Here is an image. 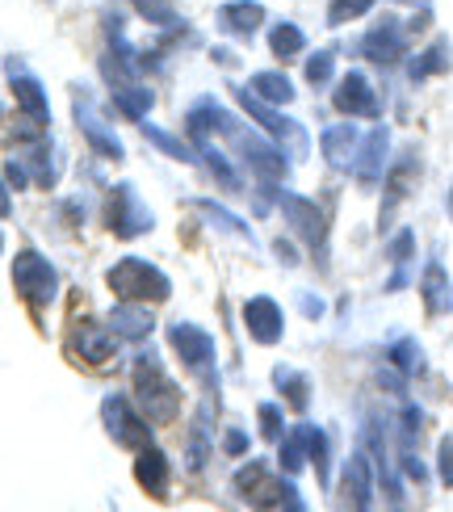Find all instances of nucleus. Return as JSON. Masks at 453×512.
<instances>
[{
  "mask_svg": "<svg viewBox=\"0 0 453 512\" xmlns=\"http://www.w3.org/2000/svg\"><path fill=\"white\" fill-rule=\"evenodd\" d=\"M118 349V332L101 328V324H80L72 332V353L80 361H89V366H101V361H110Z\"/></svg>",
  "mask_w": 453,
  "mask_h": 512,
  "instance_id": "f3484780",
  "label": "nucleus"
},
{
  "mask_svg": "<svg viewBox=\"0 0 453 512\" xmlns=\"http://www.w3.org/2000/svg\"><path fill=\"white\" fill-rule=\"evenodd\" d=\"M223 450H227L231 458H240V454L248 450V433H240V429H227V437H223Z\"/></svg>",
  "mask_w": 453,
  "mask_h": 512,
  "instance_id": "a19ab883",
  "label": "nucleus"
},
{
  "mask_svg": "<svg viewBox=\"0 0 453 512\" xmlns=\"http://www.w3.org/2000/svg\"><path fill=\"white\" fill-rule=\"evenodd\" d=\"M332 105H336L340 114H357V118H378V114H382V101H378V93H374V84L365 80L361 72H349V76L340 80Z\"/></svg>",
  "mask_w": 453,
  "mask_h": 512,
  "instance_id": "f8f14e48",
  "label": "nucleus"
},
{
  "mask_svg": "<svg viewBox=\"0 0 453 512\" xmlns=\"http://www.w3.org/2000/svg\"><path fill=\"white\" fill-rule=\"evenodd\" d=\"M235 492L248 496V504H261V508H294V512L307 508L298 500V487L290 479H273L261 462H248L244 471L235 475Z\"/></svg>",
  "mask_w": 453,
  "mask_h": 512,
  "instance_id": "20e7f679",
  "label": "nucleus"
},
{
  "mask_svg": "<svg viewBox=\"0 0 453 512\" xmlns=\"http://www.w3.org/2000/svg\"><path fill=\"white\" fill-rule=\"evenodd\" d=\"M307 454H311V424H298V429L282 441V471L298 475L302 466H307Z\"/></svg>",
  "mask_w": 453,
  "mask_h": 512,
  "instance_id": "bb28decb",
  "label": "nucleus"
},
{
  "mask_svg": "<svg viewBox=\"0 0 453 512\" xmlns=\"http://www.w3.org/2000/svg\"><path fill=\"white\" fill-rule=\"evenodd\" d=\"M135 9L151 21V26H164V30H177L181 26V17H177V9H172V0H135Z\"/></svg>",
  "mask_w": 453,
  "mask_h": 512,
  "instance_id": "473e14b6",
  "label": "nucleus"
},
{
  "mask_svg": "<svg viewBox=\"0 0 453 512\" xmlns=\"http://www.w3.org/2000/svg\"><path fill=\"white\" fill-rule=\"evenodd\" d=\"M76 122H80L84 139L93 143V152H97V156H105V160H122V156H126V152H122V143H118V135L101 122V114L89 105V97H80V93H76Z\"/></svg>",
  "mask_w": 453,
  "mask_h": 512,
  "instance_id": "4468645a",
  "label": "nucleus"
},
{
  "mask_svg": "<svg viewBox=\"0 0 453 512\" xmlns=\"http://www.w3.org/2000/svg\"><path fill=\"white\" fill-rule=\"evenodd\" d=\"M412 252H416V236H412V231H399V236L391 240V265H395L391 290H399L407 282V261H412Z\"/></svg>",
  "mask_w": 453,
  "mask_h": 512,
  "instance_id": "7c9ffc66",
  "label": "nucleus"
},
{
  "mask_svg": "<svg viewBox=\"0 0 453 512\" xmlns=\"http://www.w3.org/2000/svg\"><path fill=\"white\" fill-rule=\"evenodd\" d=\"M311 462L319 471V483L328 487V479H332V441H328L323 429H315V424H311Z\"/></svg>",
  "mask_w": 453,
  "mask_h": 512,
  "instance_id": "72a5a7b5",
  "label": "nucleus"
},
{
  "mask_svg": "<svg viewBox=\"0 0 453 512\" xmlns=\"http://www.w3.org/2000/svg\"><path fill=\"white\" fill-rule=\"evenodd\" d=\"M261 433H265L269 441L282 437V412H277L273 403H261Z\"/></svg>",
  "mask_w": 453,
  "mask_h": 512,
  "instance_id": "58836bf2",
  "label": "nucleus"
},
{
  "mask_svg": "<svg viewBox=\"0 0 453 512\" xmlns=\"http://www.w3.org/2000/svg\"><path fill=\"white\" fill-rule=\"evenodd\" d=\"M374 496V462L365 454H353L344 462V475H340V504L344 508H370Z\"/></svg>",
  "mask_w": 453,
  "mask_h": 512,
  "instance_id": "ddd939ff",
  "label": "nucleus"
},
{
  "mask_svg": "<svg viewBox=\"0 0 453 512\" xmlns=\"http://www.w3.org/2000/svg\"><path fill=\"white\" fill-rule=\"evenodd\" d=\"M105 223H110L118 236L135 240V236H147L156 219H151V210H147V202L139 198L135 185H114L110 206H105Z\"/></svg>",
  "mask_w": 453,
  "mask_h": 512,
  "instance_id": "6e6552de",
  "label": "nucleus"
},
{
  "mask_svg": "<svg viewBox=\"0 0 453 512\" xmlns=\"http://www.w3.org/2000/svg\"><path fill=\"white\" fill-rule=\"evenodd\" d=\"M248 89L261 97V101H269V105H286V101H294V84H290L282 72H256Z\"/></svg>",
  "mask_w": 453,
  "mask_h": 512,
  "instance_id": "a878e982",
  "label": "nucleus"
},
{
  "mask_svg": "<svg viewBox=\"0 0 453 512\" xmlns=\"http://www.w3.org/2000/svg\"><path fill=\"white\" fill-rule=\"evenodd\" d=\"M302 47H307V38H302V30L294 26V21H277V26L269 30V51L277 59H294Z\"/></svg>",
  "mask_w": 453,
  "mask_h": 512,
  "instance_id": "cd10ccee",
  "label": "nucleus"
},
{
  "mask_svg": "<svg viewBox=\"0 0 453 512\" xmlns=\"http://www.w3.org/2000/svg\"><path fill=\"white\" fill-rule=\"evenodd\" d=\"M193 206H198V210H202V215H206V219H214V223H219L223 231H235V236H244V240H252V231L244 227V219H240V215H227V210H223L219 202H206V198H202V202H193Z\"/></svg>",
  "mask_w": 453,
  "mask_h": 512,
  "instance_id": "f704fd0d",
  "label": "nucleus"
},
{
  "mask_svg": "<svg viewBox=\"0 0 453 512\" xmlns=\"http://www.w3.org/2000/svg\"><path fill=\"white\" fill-rule=\"evenodd\" d=\"M101 420H105V429H110V437L118 445H126V450H147L151 445V429H147L151 420L139 416L122 395H110L101 403Z\"/></svg>",
  "mask_w": 453,
  "mask_h": 512,
  "instance_id": "1a4fd4ad",
  "label": "nucleus"
},
{
  "mask_svg": "<svg viewBox=\"0 0 453 512\" xmlns=\"http://www.w3.org/2000/svg\"><path fill=\"white\" fill-rule=\"evenodd\" d=\"M135 403H139V412L151 424H168V420H177V412H181L177 382L164 374V366L156 357H139L135 361Z\"/></svg>",
  "mask_w": 453,
  "mask_h": 512,
  "instance_id": "f257e3e1",
  "label": "nucleus"
},
{
  "mask_svg": "<svg viewBox=\"0 0 453 512\" xmlns=\"http://www.w3.org/2000/svg\"><path fill=\"white\" fill-rule=\"evenodd\" d=\"M219 21H223V30L248 38V34L265 21V9L252 5V0H235V5H223V9H219Z\"/></svg>",
  "mask_w": 453,
  "mask_h": 512,
  "instance_id": "5701e85b",
  "label": "nucleus"
},
{
  "mask_svg": "<svg viewBox=\"0 0 453 512\" xmlns=\"http://www.w3.org/2000/svg\"><path fill=\"white\" fill-rule=\"evenodd\" d=\"M416 173V160L412 156H403L399 160V168H395V177H391V185H386V202H382V227L391 223V210L403 202V189H407V177Z\"/></svg>",
  "mask_w": 453,
  "mask_h": 512,
  "instance_id": "c756f323",
  "label": "nucleus"
},
{
  "mask_svg": "<svg viewBox=\"0 0 453 512\" xmlns=\"http://www.w3.org/2000/svg\"><path fill=\"white\" fill-rule=\"evenodd\" d=\"M370 9H374V0H332L328 21H332V26H344V21H353V17L370 13Z\"/></svg>",
  "mask_w": 453,
  "mask_h": 512,
  "instance_id": "e433bc0d",
  "label": "nucleus"
},
{
  "mask_svg": "<svg viewBox=\"0 0 453 512\" xmlns=\"http://www.w3.org/2000/svg\"><path fill=\"white\" fill-rule=\"evenodd\" d=\"M114 105H118V110L126 114V118H135V122H143L147 118V110H151V105H156V93H151V89H143V84H118V89H114Z\"/></svg>",
  "mask_w": 453,
  "mask_h": 512,
  "instance_id": "b1692460",
  "label": "nucleus"
},
{
  "mask_svg": "<svg viewBox=\"0 0 453 512\" xmlns=\"http://www.w3.org/2000/svg\"><path fill=\"white\" fill-rule=\"evenodd\" d=\"M105 282H110V290L118 298H131V303H164L168 290H172L168 277L156 265H147L143 256H126V261H118Z\"/></svg>",
  "mask_w": 453,
  "mask_h": 512,
  "instance_id": "f03ea898",
  "label": "nucleus"
},
{
  "mask_svg": "<svg viewBox=\"0 0 453 512\" xmlns=\"http://www.w3.org/2000/svg\"><path fill=\"white\" fill-rule=\"evenodd\" d=\"M449 215H453V194H449Z\"/></svg>",
  "mask_w": 453,
  "mask_h": 512,
  "instance_id": "a18cd8bd",
  "label": "nucleus"
},
{
  "mask_svg": "<svg viewBox=\"0 0 453 512\" xmlns=\"http://www.w3.org/2000/svg\"><path fill=\"white\" fill-rule=\"evenodd\" d=\"M110 328L126 340H143V336H151V328H156V319H151V311L135 307L131 298H122V303L110 311Z\"/></svg>",
  "mask_w": 453,
  "mask_h": 512,
  "instance_id": "412c9836",
  "label": "nucleus"
},
{
  "mask_svg": "<svg viewBox=\"0 0 453 512\" xmlns=\"http://www.w3.org/2000/svg\"><path fill=\"white\" fill-rule=\"evenodd\" d=\"M13 282H17V294L26 298L30 307H47L55 303V294H59V273L55 265L47 261L42 252L26 248V252H17V261H13Z\"/></svg>",
  "mask_w": 453,
  "mask_h": 512,
  "instance_id": "39448f33",
  "label": "nucleus"
},
{
  "mask_svg": "<svg viewBox=\"0 0 453 512\" xmlns=\"http://www.w3.org/2000/svg\"><path fill=\"white\" fill-rule=\"evenodd\" d=\"M168 340H172V349L181 353L185 366L198 374L210 391L219 387V366H214V340H210V332L193 328V324H172L168 328Z\"/></svg>",
  "mask_w": 453,
  "mask_h": 512,
  "instance_id": "0eeeda50",
  "label": "nucleus"
},
{
  "mask_svg": "<svg viewBox=\"0 0 453 512\" xmlns=\"http://www.w3.org/2000/svg\"><path fill=\"white\" fill-rule=\"evenodd\" d=\"M143 135H147L151 143H156L160 152H168L172 160H193V152H189V147H185L181 139H172L168 131H160V126H143Z\"/></svg>",
  "mask_w": 453,
  "mask_h": 512,
  "instance_id": "c9c22d12",
  "label": "nucleus"
},
{
  "mask_svg": "<svg viewBox=\"0 0 453 512\" xmlns=\"http://www.w3.org/2000/svg\"><path fill=\"white\" fill-rule=\"evenodd\" d=\"M235 101H240L244 110H248L256 122H261V126H265V135H269V139L282 143V152H286L290 160H307V152H311V139H307V131H302V126H298L294 118H282V114H277L269 101H261V97H256L252 89H235Z\"/></svg>",
  "mask_w": 453,
  "mask_h": 512,
  "instance_id": "7ed1b4c3",
  "label": "nucleus"
},
{
  "mask_svg": "<svg viewBox=\"0 0 453 512\" xmlns=\"http://www.w3.org/2000/svg\"><path fill=\"white\" fill-rule=\"evenodd\" d=\"M424 307H428V315H449L453 311V286H449V277L437 261L424 269Z\"/></svg>",
  "mask_w": 453,
  "mask_h": 512,
  "instance_id": "4be33fe9",
  "label": "nucleus"
},
{
  "mask_svg": "<svg viewBox=\"0 0 453 512\" xmlns=\"http://www.w3.org/2000/svg\"><path fill=\"white\" fill-rule=\"evenodd\" d=\"M135 479L147 496H164L168 492V458L156 450V445H147V450H139V462H135Z\"/></svg>",
  "mask_w": 453,
  "mask_h": 512,
  "instance_id": "aec40b11",
  "label": "nucleus"
},
{
  "mask_svg": "<svg viewBox=\"0 0 453 512\" xmlns=\"http://www.w3.org/2000/svg\"><path fill=\"white\" fill-rule=\"evenodd\" d=\"M9 84H13V93H17V105L26 110V118L34 122V126H47L51 122V105H47V93H42V84H38V76L26 68L21 59H13L9 63Z\"/></svg>",
  "mask_w": 453,
  "mask_h": 512,
  "instance_id": "9b49d317",
  "label": "nucleus"
},
{
  "mask_svg": "<svg viewBox=\"0 0 453 512\" xmlns=\"http://www.w3.org/2000/svg\"><path fill=\"white\" fill-rule=\"evenodd\" d=\"M433 72H449V42H433L424 55H416L412 63H407V76L412 80H424V76H433Z\"/></svg>",
  "mask_w": 453,
  "mask_h": 512,
  "instance_id": "c85d7f7f",
  "label": "nucleus"
},
{
  "mask_svg": "<svg viewBox=\"0 0 453 512\" xmlns=\"http://www.w3.org/2000/svg\"><path fill=\"white\" fill-rule=\"evenodd\" d=\"M391 361H395V366H399L407 378L424 370V353H420V345H416L412 336H399V340H395V345H391Z\"/></svg>",
  "mask_w": 453,
  "mask_h": 512,
  "instance_id": "2f4dec72",
  "label": "nucleus"
},
{
  "mask_svg": "<svg viewBox=\"0 0 453 512\" xmlns=\"http://www.w3.org/2000/svg\"><path fill=\"white\" fill-rule=\"evenodd\" d=\"M273 387L282 391V395L294 403L298 412H302V408H307V403H311V382H307V374H302V370L277 366V370H273Z\"/></svg>",
  "mask_w": 453,
  "mask_h": 512,
  "instance_id": "393cba45",
  "label": "nucleus"
},
{
  "mask_svg": "<svg viewBox=\"0 0 453 512\" xmlns=\"http://www.w3.org/2000/svg\"><path fill=\"white\" fill-rule=\"evenodd\" d=\"M386 147H391V131H386V126H374V131L361 139L357 160H353V173L361 185H378L382 168H386Z\"/></svg>",
  "mask_w": 453,
  "mask_h": 512,
  "instance_id": "2eb2a0df",
  "label": "nucleus"
},
{
  "mask_svg": "<svg viewBox=\"0 0 453 512\" xmlns=\"http://www.w3.org/2000/svg\"><path fill=\"white\" fill-rule=\"evenodd\" d=\"M17 160L26 164V173L34 185L51 189L59 181V147L47 139V135H34V147H26V152H17Z\"/></svg>",
  "mask_w": 453,
  "mask_h": 512,
  "instance_id": "dca6fc26",
  "label": "nucleus"
},
{
  "mask_svg": "<svg viewBox=\"0 0 453 512\" xmlns=\"http://www.w3.org/2000/svg\"><path fill=\"white\" fill-rule=\"evenodd\" d=\"M361 51H365V59L391 68V63H399L403 51H407V26L395 21V17H382L378 26H370V34L361 38Z\"/></svg>",
  "mask_w": 453,
  "mask_h": 512,
  "instance_id": "9d476101",
  "label": "nucleus"
},
{
  "mask_svg": "<svg viewBox=\"0 0 453 512\" xmlns=\"http://www.w3.org/2000/svg\"><path fill=\"white\" fill-rule=\"evenodd\" d=\"M0 215H9V189H5V181H0Z\"/></svg>",
  "mask_w": 453,
  "mask_h": 512,
  "instance_id": "37998d69",
  "label": "nucleus"
},
{
  "mask_svg": "<svg viewBox=\"0 0 453 512\" xmlns=\"http://www.w3.org/2000/svg\"><path fill=\"white\" fill-rule=\"evenodd\" d=\"M244 324L252 332L256 345H277L282 340V307L273 303V298H252V303L244 307Z\"/></svg>",
  "mask_w": 453,
  "mask_h": 512,
  "instance_id": "a211bd4d",
  "label": "nucleus"
},
{
  "mask_svg": "<svg viewBox=\"0 0 453 512\" xmlns=\"http://www.w3.org/2000/svg\"><path fill=\"white\" fill-rule=\"evenodd\" d=\"M332 68H336V55H332V51H315V55L307 59V80H311V84H328Z\"/></svg>",
  "mask_w": 453,
  "mask_h": 512,
  "instance_id": "4c0bfd02",
  "label": "nucleus"
},
{
  "mask_svg": "<svg viewBox=\"0 0 453 512\" xmlns=\"http://www.w3.org/2000/svg\"><path fill=\"white\" fill-rule=\"evenodd\" d=\"M412 5H420V9H424V5H428V0H412Z\"/></svg>",
  "mask_w": 453,
  "mask_h": 512,
  "instance_id": "c03bdc74",
  "label": "nucleus"
},
{
  "mask_svg": "<svg viewBox=\"0 0 453 512\" xmlns=\"http://www.w3.org/2000/svg\"><path fill=\"white\" fill-rule=\"evenodd\" d=\"M277 202H282L294 236L315 252L319 265H328V219H323V210L315 202H307V198H298V194H277Z\"/></svg>",
  "mask_w": 453,
  "mask_h": 512,
  "instance_id": "423d86ee",
  "label": "nucleus"
},
{
  "mask_svg": "<svg viewBox=\"0 0 453 512\" xmlns=\"http://www.w3.org/2000/svg\"><path fill=\"white\" fill-rule=\"evenodd\" d=\"M437 462H441V483L453 487V437H441V445H437Z\"/></svg>",
  "mask_w": 453,
  "mask_h": 512,
  "instance_id": "ea45409f",
  "label": "nucleus"
},
{
  "mask_svg": "<svg viewBox=\"0 0 453 512\" xmlns=\"http://www.w3.org/2000/svg\"><path fill=\"white\" fill-rule=\"evenodd\" d=\"M298 307H302V315H311V319H319V315H323V303H319L315 294H302V298H298Z\"/></svg>",
  "mask_w": 453,
  "mask_h": 512,
  "instance_id": "79ce46f5",
  "label": "nucleus"
},
{
  "mask_svg": "<svg viewBox=\"0 0 453 512\" xmlns=\"http://www.w3.org/2000/svg\"><path fill=\"white\" fill-rule=\"evenodd\" d=\"M357 147H361V131L349 122H336V126L323 131V156H328L332 168H353Z\"/></svg>",
  "mask_w": 453,
  "mask_h": 512,
  "instance_id": "6ab92c4d",
  "label": "nucleus"
}]
</instances>
